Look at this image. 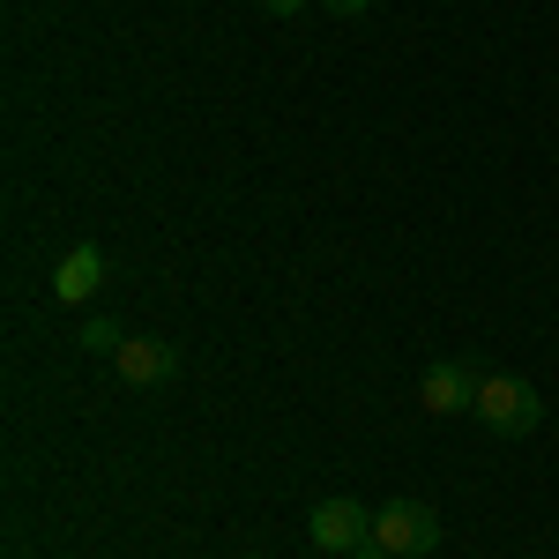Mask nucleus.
<instances>
[{"label":"nucleus","mask_w":559,"mask_h":559,"mask_svg":"<svg viewBox=\"0 0 559 559\" xmlns=\"http://www.w3.org/2000/svg\"><path fill=\"white\" fill-rule=\"evenodd\" d=\"M105 284V247H68L60 269H52V299L60 306H90Z\"/></svg>","instance_id":"nucleus-6"},{"label":"nucleus","mask_w":559,"mask_h":559,"mask_svg":"<svg viewBox=\"0 0 559 559\" xmlns=\"http://www.w3.org/2000/svg\"><path fill=\"white\" fill-rule=\"evenodd\" d=\"M261 8H269V15H299L306 0H261Z\"/></svg>","instance_id":"nucleus-9"},{"label":"nucleus","mask_w":559,"mask_h":559,"mask_svg":"<svg viewBox=\"0 0 559 559\" xmlns=\"http://www.w3.org/2000/svg\"><path fill=\"white\" fill-rule=\"evenodd\" d=\"M358 559H395V552H381V545H366V552H358Z\"/></svg>","instance_id":"nucleus-10"},{"label":"nucleus","mask_w":559,"mask_h":559,"mask_svg":"<svg viewBox=\"0 0 559 559\" xmlns=\"http://www.w3.org/2000/svg\"><path fill=\"white\" fill-rule=\"evenodd\" d=\"M313 559H329V552H313Z\"/></svg>","instance_id":"nucleus-11"},{"label":"nucleus","mask_w":559,"mask_h":559,"mask_svg":"<svg viewBox=\"0 0 559 559\" xmlns=\"http://www.w3.org/2000/svg\"><path fill=\"white\" fill-rule=\"evenodd\" d=\"M120 344H128V336H120L112 321H83V350H90V358H112Z\"/></svg>","instance_id":"nucleus-7"},{"label":"nucleus","mask_w":559,"mask_h":559,"mask_svg":"<svg viewBox=\"0 0 559 559\" xmlns=\"http://www.w3.org/2000/svg\"><path fill=\"white\" fill-rule=\"evenodd\" d=\"M321 8H336V15H366L373 0H321Z\"/></svg>","instance_id":"nucleus-8"},{"label":"nucleus","mask_w":559,"mask_h":559,"mask_svg":"<svg viewBox=\"0 0 559 559\" xmlns=\"http://www.w3.org/2000/svg\"><path fill=\"white\" fill-rule=\"evenodd\" d=\"M471 418H477V426H492V432H508V440H522V432H537L545 403H537V388L515 381V373H485V381H477Z\"/></svg>","instance_id":"nucleus-1"},{"label":"nucleus","mask_w":559,"mask_h":559,"mask_svg":"<svg viewBox=\"0 0 559 559\" xmlns=\"http://www.w3.org/2000/svg\"><path fill=\"white\" fill-rule=\"evenodd\" d=\"M373 545L395 559H426L440 545V515H432L426 500H388L381 515H373Z\"/></svg>","instance_id":"nucleus-2"},{"label":"nucleus","mask_w":559,"mask_h":559,"mask_svg":"<svg viewBox=\"0 0 559 559\" xmlns=\"http://www.w3.org/2000/svg\"><path fill=\"white\" fill-rule=\"evenodd\" d=\"M112 373H120L128 388H157V381L179 373V350L165 344V336H128V344L112 350Z\"/></svg>","instance_id":"nucleus-5"},{"label":"nucleus","mask_w":559,"mask_h":559,"mask_svg":"<svg viewBox=\"0 0 559 559\" xmlns=\"http://www.w3.org/2000/svg\"><path fill=\"white\" fill-rule=\"evenodd\" d=\"M477 366H463V358H432L426 373H418V411L426 418H455V411H471L477 403Z\"/></svg>","instance_id":"nucleus-4"},{"label":"nucleus","mask_w":559,"mask_h":559,"mask_svg":"<svg viewBox=\"0 0 559 559\" xmlns=\"http://www.w3.org/2000/svg\"><path fill=\"white\" fill-rule=\"evenodd\" d=\"M306 537H313V552H329V559H358L373 545V515L358 500H321L306 515Z\"/></svg>","instance_id":"nucleus-3"}]
</instances>
